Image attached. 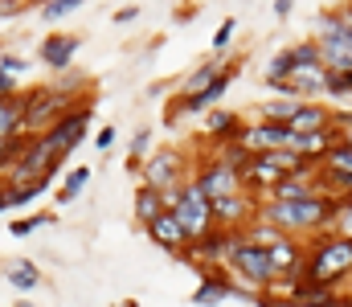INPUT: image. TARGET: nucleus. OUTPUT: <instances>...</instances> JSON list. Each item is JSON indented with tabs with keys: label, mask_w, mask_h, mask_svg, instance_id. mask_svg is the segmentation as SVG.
I'll use <instances>...</instances> for the list:
<instances>
[{
	"label": "nucleus",
	"mask_w": 352,
	"mask_h": 307,
	"mask_svg": "<svg viewBox=\"0 0 352 307\" xmlns=\"http://www.w3.org/2000/svg\"><path fill=\"white\" fill-rule=\"evenodd\" d=\"M336 209H340V197L316 193V197H303V201H263L258 217L270 221L274 229H283L287 238H299V234H316V229L332 225Z\"/></svg>",
	"instance_id": "nucleus-1"
},
{
	"label": "nucleus",
	"mask_w": 352,
	"mask_h": 307,
	"mask_svg": "<svg viewBox=\"0 0 352 307\" xmlns=\"http://www.w3.org/2000/svg\"><path fill=\"white\" fill-rule=\"evenodd\" d=\"M349 275H352V238L320 234L316 246H307L299 283L311 287V291H336V283L349 279Z\"/></svg>",
	"instance_id": "nucleus-2"
},
{
	"label": "nucleus",
	"mask_w": 352,
	"mask_h": 307,
	"mask_svg": "<svg viewBox=\"0 0 352 307\" xmlns=\"http://www.w3.org/2000/svg\"><path fill=\"white\" fill-rule=\"evenodd\" d=\"M316 49L324 70L352 74V12L349 8H328L316 16Z\"/></svg>",
	"instance_id": "nucleus-3"
},
{
	"label": "nucleus",
	"mask_w": 352,
	"mask_h": 307,
	"mask_svg": "<svg viewBox=\"0 0 352 307\" xmlns=\"http://www.w3.org/2000/svg\"><path fill=\"white\" fill-rule=\"evenodd\" d=\"M188 164H192V181H197V189H201L209 201H226V197L250 193L246 181H242V168L230 164V160H221L217 152H205V156H197V160H188Z\"/></svg>",
	"instance_id": "nucleus-4"
},
{
	"label": "nucleus",
	"mask_w": 352,
	"mask_h": 307,
	"mask_svg": "<svg viewBox=\"0 0 352 307\" xmlns=\"http://www.w3.org/2000/svg\"><path fill=\"white\" fill-rule=\"evenodd\" d=\"M221 271L238 283V287H246V291H266L274 279H270V258H266V250L258 246H250V242H242V234H238V242H234V250L226 254V262H221Z\"/></svg>",
	"instance_id": "nucleus-5"
},
{
	"label": "nucleus",
	"mask_w": 352,
	"mask_h": 307,
	"mask_svg": "<svg viewBox=\"0 0 352 307\" xmlns=\"http://www.w3.org/2000/svg\"><path fill=\"white\" fill-rule=\"evenodd\" d=\"M94 95H87V99L78 102L74 111H66L50 131H41V144L54 152V160H70L74 156V148L87 139V127H90V115H94Z\"/></svg>",
	"instance_id": "nucleus-6"
},
{
	"label": "nucleus",
	"mask_w": 352,
	"mask_h": 307,
	"mask_svg": "<svg viewBox=\"0 0 352 307\" xmlns=\"http://www.w3.org/2000/svg\"><path fill=\"white\" fill-rule=\"evenodd\" d=\"M25 95V131L29 135H41V131H50L66 111H74L78 99H70V95H62V91H54L50 82H41V87H29V91H21Z\"/></svg>",
	"instance_id": "nucleus-7"
},
{
	"label": "nucleus",
	"mask_w": 352,
	"mask_h": 307,
	"mask_svg": "<svg viewBox=\"0 0 352 307\" xmlns=\"http://www.w3.org/2000/svg\"><path fill=\"white\" fill-rule=\"evenodd\" d=\"M176 217V225L184 229V238L188 242H197V238H205V234H213L217 225H213V201L197 189V181L188 177L184 185H180V193H176V205L168 209Z\"/></svg>",
	"instance_id": "nucleus-8"
},
{
	"label": "nucleus",
	"mask_w": 352,
	"mask_h": 307,
	"mask_svg": "<svg viewBox=\"0 0 352 307\" xmlns=\"http://www.w3.org/2000/svg\"><path fill=\"white\" fill-rule=\"evenodd\" d=\"M188 177H192V164H188L176 148H160V152H152V156L140 164V181H144L148 189H156V193L180 189Z\"/></svg>",
	"instance_id": "nucleus-9"
},
{
	"label": "nucleus",
	"mask_w": 352,
	"mask_h": 307,
	"mask_svg": "<svg viewBox=\"0 0 352 307\" xmlns=\"http://www.w3.org/2000/svg\"><path fill=\"white\" fill-rule=\"evenodd\" d=\"M246 156H263V152H278V148H287L291 144V127L287 123H242V131H238V139H234Z\"/></svg>",
	"instance_id": "nucleus-10"
},
{
	"label": "nucleus",
	"mask_w": 352,
	"mask_h": 307,
	"mask_svg": "<svg viewBox=\"0 0 352 307\" xmlns=\"http://www.w3.org/2000/svg\"><path fill=\"white\" fill-rule=\"evenodd\" d=\"M238 78V62H226V70L201 91V95H180V99L168 106V123H173L176 115H197V111H209V106H217V102L226 99V91H230V82Z\"/></svg>",
	"instance_id": "nucleus-11"
},
{
	"label": "nucleus",
	"mask_w": 352,
	"mask_h": 307,
	"mask_svg": "<svg viewBox=\"0 0 352 307\" xmlns=\"http://www.w3.org/2000/svg\"><path fill=\"white\" fill-rule=\"evenodd\" d=\"M266 258H270V287H283V283H295L299 275H303V258H307V246L299 242V238H283L278 246H270L266 250Z\"/></svg>",
	"instance_id": "nucleus-12"
},
{
	"label": "nucleus",
	"mask_w": 352,
	"mask_h": 307,
	"mask_svg": "<svg viewBox=\"0 0 352 307\" xmlns=\"http://www.w3.org/2000/svg\"><path fill=\"white\" fill-rule=\"evenodd\" d=\"M234 242H238V234H234V229H213V234H205V238L188 242V250H184L180 258H188L192 266L209 271V266H221V262H226V254L234 250Z\"/></svg>",
	"instance_id": "nucleus-13"
},
{
	"label": "nucleus",
	"mask_w": 352,
	"mask_h": 307,
	"mask_svg": "<svg viewBox=\"0 0 352 307\" xmlns=\"http://www.w3.org/2000/svg\"><path fill=\"white\" fill-rule=\"evenodd\" d=\"M258 197L254 193H238V197H226V201H213V225L217 229H234L242 234L254 217H258Z\"/></svg>",
	"instance_id": "nucleus-14"
},
{
	"label": "nucleus",
	"mask_w": 352,
	"mask_h": 307,
	"mask_svg": "<svg viewBox=\"0 0 352 307\" xmlns=\"http://www.w3.org/2000/svg\"><path fill=\"white\" fill-rule=\"evenodd\" d=\"M78 49H82V37H78V33H58V29H54V33L41 41L37 62H41V66H50L54 74H62V70H70V66H74Z\"/></svg>",
	"instance_id": "nucleus-15"
},
{
	"label": "nucleus",
	"mask_w": 352,
	"mask_h": 307,
	"mask_svg": "<svg viewBox=\"0 0 352 307\" xmlns=\"http://www.w3.org/2000/svg\"><path fill=\"white\" fill-rule=\"evenodd\" d=\"M144 234H148V242H152V246H160L164 254H184V250H188V238H184V229L176 225L173 213L152 217V221L144 225Z\"/></svg>",
	"instance_id": "nucleus-16"
},
{
	"label": "nucleus",
	"mask_w": 352,
	"mask_h": 307,
	"mask_svg": "<svg viewBox=\"0 0 352 307\" xmlns=\"http://www.w3.org/2000/svg\"><path fill=\"white\" fill-rule=\"evenodd\" d=\"M234 295V279L217 266V271H205L201 275V287L192 291V304L197 307H217V304H226Z\"/></svg>",
	"instance_id": "nucleus-17"
},
{
	"label": "nucleus",
	"mask_w": 352,
	"mask_h": 307,
	"mask_svg": "<svg viewBox=\"0 0 352 307\" xmlns=\"http://www.w3.org/2000/svg\"><path fill=\"white\" fill-rule=\"evenodd\" d=\"M336 123V111H328L320 99H311V102H303L299 111H295V119L287 123L291 127V135H303V131H320V127H332Z\"/></svg>",
	"instance_id": "nucleus-18"
},
{
	"label": "nucleus",
	"mask_w": 352,
	"mask_h": 307,
	"mask_svg": "<svg viewBox=\"0 0 352 307\" xmlns=\"http://www.w3.org/2000/svg\"><path fill=\"white\" fill-rule=\"evenodd\" d=\"M25 131V95L0 99V139H21Z\"/></svg>",
	"instance_id": "nucleus-19"
},
{
	"label": "nucleus",
	"mask_w": 352,
	"mask_h": 307,
	"mask_svg": "<svg viewBox=\"0 0 352 307\" xmlns=\"http://www.w3.org/2000/svg\"><path fill=\"white\" fill-rule=\"evenodd\" d=\"M221 70H226V58H217V54H213L209 62H201V66H197V70H192V74L184 78L180 95H201V91H205V87H209V82H213V78H217Z\"/></svg>",
	"instance_id": "nucleus-20"
},
{
	"label": "nucleus",
	"mask_w": 352,
	"mask_h": 307,
	"mask_svg": "<svg viewBox=\"0 0 352 307\" xmlns=\"http://www.w3.org/2000/svg\"><path fill=\"white\" fill-rule=\"evenodd\" d=\"M4 279H8L16 291H37V287H41V271H37V262H29V258L4 266Z\"/></svg>",
	"instance_id": "nucleus-21"
},
{
	"label": "nucleus",
	"mask_w": 352,
	"mask_h": 307,
	"mask_svg": "<svg viewBox=\"0 0 352 307\" xmlns=\"http://www.w3.org/2000/svg\"><path fill=\"white\" fill-rule=\"evenodd\" d=\"M287 234L283 229H274L270 221H263V217H254L246 229H242V242H250V246H258V250H270V246H278Z\"/></svg>",
	"instance_id": "nucleus-22"
},
{
	"label": "nucleus",
	"mask_w": 352,
	"mask_h": 307,
	"mask_svg": "<svg viewBox=\"0 0 352 307\" xmlns=\"http://www.w3.org/2000/svg\"><path fill=\"white\" fill-rule=\"evenodd\" d=\"M299 106H303V99H295V95H278V99H266L263 106H258V115H263L266 123H291Z\"/></svg>",
	"instance_id": "nucleus-23"
},
{
	"label": "nucleus",
	"mask_w": 352,
	"mask_h": 307,
	"mask_svg": "<svg viewBox=\"0 0 352 307\" xmlns=\"http://www.w3.org/2000/svg\"><path fill=\"white\" fill-rule=\"evenodd\" d=\"M90 177H94V172H90V164H78V168H70L54 201H58V205H70V201H78V197H82V189L90 185Z\"/></svg>",
	"instance_id": "nucleus-24"
},
{
	"label": "nucleus",
	"mask_w": 352,
	"mask_h": 307,
	"mask_svg": "<svg viewBox=\"0 0 352 307\" xmlns=\"http://www.w3.org/2000/svg\"><path fill=\"white\" fill-rule=\"evenodd\" d=\"M131 213H135V221H140V225H148L152 217H160V213H164L160 193H156V189H148V185H140V189H135V201H131Z\"/></svg>",
	"instance_id": "nucleus-25"
},
{
	"label": "nucleus",
	"mask_w": 352,
	"mask_h": 307,
	"mask_svg": "<svg viewBox=\"0 0 352 307\" xmlns=\"http://www.w3.org/2000/svg\"><path fill=\"white\" fill-rule=\"evenodd\" d=\"M50 87H54V91H62V95H70V99L82 102V95H87V87H90V78H87V74H78V70L70 66V70L54 74V82H50Z\"/></svg>",
	"instance_id": "nucleus-26"
},
{
	"label": "nucleus",
	"mask_w": 352,
	"mask_h": 307,
	"mask_svg": "<svg viewBox=\"0 0 352 307\" xmlns=\"http://www.w3.org/2000/svg\"><path fill=\"white\" fill-rule=\"evenodd\" d=\"M54 181L45 177V181H37V185H8V209H25V205H33L45 189H50Z\"/></svg>",
	"instance_id": "nucleus-27"
},
{
	"label": "nucleus",
	"mask_w": 352,
	"mask_h": 307,
	"mask_svg": "<svg viewBox=\"0 0 352 307\" xmlns=\"http://www.w3.org/2000/svg\"><path fill=\"white\" fill-rule=\"evenodd\" d=\"M148 152H152V127H140V131L131 135V148H127V164H131V172H140V164L148 160Z\"/></svg>",
	"instance_id": "nucleus-28"
},
{
	"label": "nucleus",
	"mask_w": 352,
	"mask_h": 307,
	"mask_svg": "<svg viewBox=\"0 0 352 307\" xmlns=\"http://www.w3.org/2000/svg\"><path fill=\"white\" fill-rule=\"evenodd\" d=\"M87 0H41L37 4V12H41V21H62V16H70V12H78Z\"/></svg>",
	"instance_id": "nucleus-29"
},
{
	"label": "nucleus",
	"mask_w": 352,
	"mask_h": 307,
	"mask_svg": "<svg viewBox=\"0 0 352 307\" xmlns=\"http://www.w3.org/2000/svg\"><path fill=\"white\" fill-rule=\"evenodd\" d=\"M324 95L336 102L352 99V74H336V70H328V78H324Z\"/></svg>",
	"instance_id": "nucleus-30"
},
{
	"label": "nucleus",
	"mask_w": 352,
	"mask_h": 307,
	"mask_svg": "<svg viewBox=\"0 0 352 307\" xmlns=\"http://www.w3.org/2000/svg\"><path fill=\"white\" fill-rule=\"evenodd\" d=\"M50 221H54V213H25V217H16V221L8 225V234H12V238H29L37 225H50Z\"/></svg>",
	"instance_id": "nucleus-31"
},
{
	"label": "nucleus",
	"mask_w": 352,
	"mask_h": 307,
	"mask_svg": "<svg viewBox=\"0 0 352 307\" xmlns=\"http://www.w3.org/2000/svg\"><path fill=\"white\" fill-rule=\"evenodd\" d=\"M234 29H238V21L230 16V21H221V29L213 33V54H217V58H221V54L230 49V41H234Z\"/></svg>",
	"instance_id": "nucleus-32"
},
{
	"label": "nucleus",
	"mask_w": 352,
	"mask_h": 307,
	"mask_svg": "<svg viewBox=\"0 0 352 307\" xmlns=\"http://www.w3.org/2000/svg\"><path fill=\"white\" fill-rule=\"evenodd\" d=\"M332 234H340V238H352V205H349V201H340V209H336Z\"/></svg>",
	"instance_id": "nucleus-33"
},
{
	"label": "nucleus",
	"mask_w": 352,
	"mask_h": 307,
	"mask_svg": "<svg viewBox=\"0 0 352 307\" xmlns=\"http://www.w3.org/2000/svg\"><path fill=\"white\" fill-rule=\"evenodd\" d=\"M0 70H4V74H12V78H25L29 62H25L21 54H0Z\"/></svg>",
	"instance_id": "nucleus-34"
},
{
	"label": "nucleus",
	"mask_w": 352,
	"mask_h": 307,
	"mask_svg": "<svg viewBox=\"0 0 352 307\" xmlns=\"http://www.w3.org/2000/svg\"><path fill=\"white\" fill-rule=\"evenodd\" d=\"M12 95H21V78H12V74L0 70V99H12Z\"/></svg>",
	"instance_id": "nucleus-35"
},
{
	"label": "nucleus",
	"mask_w": 352,
	"mask_h": 307,
	"mask_svg": "<svg viewBox=\"0 0 352 307\" xmlns=\"http://www.w3.org/2000/svg\"><path fill=\"white\" fill-rule=\"evenodd\" d=\"M111 144H115V127H98V131H94V148H98V152H107Z\"/></svg>",
	"instance_id": "nucleus-36"
},
{
	"label": "nucleus",
	"mask_w": 352,
	"mask_h": 307,
	"mask_svg": "<svg viewBox=\"0 0 352 307\" xmlns=\"http://www.w3.org/2000/svg\"><path fill=\"white\" fill-rule=\"evenodd\" d=\"M135 16H140V8H119V12H115V25H131Z\"/></svg>",
	"instance_id": "nucleus-37"
},
{
	"label": "nucleus",
	"mask_w": 352,
	"mask_h": 307,
	"mask_svg": "<svg viewBox=\"0 0 352 307\" xmlns=\"http://www.w3.org/2000/svg\"><path fill=\"white\" fill-rule=\"evenodd\" d=\"M291 8H295V0H274V16H278V21H287Z\"/></svg>",
	"instance_id": "nucleus-38"
},
{
	"label": "nucleus",
	"mask_w": 352,
	"mask_h": 307,
	"mask_svg": "<svg viewBox=\"0 0 352 307\" xmlns=\"http://www.w3.org/2000/svg\"><path fill=\"white\" fill-rule=\"evenodd\" d=\"M4 209H8V185L0 181V213H4Z\"/></svg>",
	"instance_id": "nucleus-39"
},
{
	"label": "nucleus",
	"mask_w": 352,
	"mask_h": 307,
	"mask_svg": "<svg viewBox=\"0 0 352 307\" xmlns=\"http://www.w3.org/2000/svg\"><path fill=\"white\" fill-rule=\"evenodd\" d=\"M37 4H41V0H37Z\"/></svg>",
	"instance_id": "nucleus-40"
}]
</instances>
